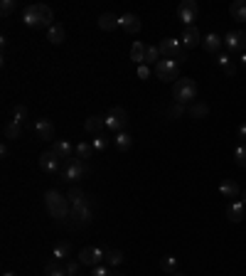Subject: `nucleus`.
Segmentation results:
<instances>
[{"instance_id": "f257e3e1", "label": "nucleus", "mask_w": 246, "mask_h": 276, "mask_svg": "<svg viewBox=\"0 0 246 276\" xmlns=\"http://www.w3.org/2000/svg\"><path fill=\"white\" fill-rule=\"evenodd\" d=\"M22 20H25V25L28 28H52L54 23V13H52V8L50 5H44V3H34V5H28L25 8V13H22Z\"/></svg>"}, {"instance_id": "f03ea898", "label": "nucleus", "mask_w": 246, "mask_h": 276, "mask_svg": "<svg viewBox=\"0 0 246 276\" xmlns=\"http://www.w3.org/2000/svg\"><path fill=\"white\" fill-rule=\"evenodd\" d=\"M44 207H47V212L54 217L57 222H62L64 217L72 215V202H69V197L57 192V190H50V192L44 195Z\"/></svg>"}, {"instance_id": "7ed1b4c3", "label": "nucleus", "mask_w": 246, "mask_h": 276, "mask_svg": "<svg viewBox=\"0 0 246 276\" xmlns=\"http://www.w3.org/2000/svg\"><path fill=\"white\" fill-rule=\"evenodd\" d=\"M172 96H175V101L178 104H194V96H197V84H194V79H178L175 84H172Z\"/></svg>"}, {"instance_id": "20e7f679", "label": "nucleus", "mask_w": 246, "mask_h": 276, "mask_svg": "<svg viewBox=\"0 0 246 276\" xmlns=\"http://www.w3.org/2000/svg\"><path fill=\"white\" fill-rule=\"evenodd\" d=\"M158 50H160V57H162V60L178 62V64L184 62V50H182V42H180V40L168 37V40H162V42L158 45Z\"/></svg>"}, {"instance_id": "39448f33", "label": "nucleus", "mask_w": 246, "mask_h": 276, "mask_svg": "<svg viewBox=\"0 0 246 276\" xmlns=\"http://www.w3.org/2000/svg\"><path fill=\"white\" fill-rule=\"evenodd\" d=\"M155 77L165 84L170 82H178L180 79V64L178 62H168V60H160L155 64Z\"/></svg>"}, {"instance_id": "423d86ee", "label": "nucleus", "mask_w": 246, "mask_h": 276, "mask_svg": "<svg viewBox=\"0 0 246 276\" xmlns=\"http://www.w3.org/2000/svg\"><path fill=\"white\" fill-rule=\"evenodd\" d=\"M72 219H74V224H79V227L89 224L94 219V207H92V200H89V197L72 205Z\"/></svg>"}, {"instance_id": "0eeeda50", "label": "nucleus", "mask_w": 246, "mask_h": 276, "mask_svg": "<svg viewBox=\"0 0 246 276\" xmlns=\"http://www.w3.org/2000/svg\"><path fill=\"white\" fill-rule=\"evenodd\" d=\"M89 173H92L89 160H79V158H74V160L69 163V168L64 170V178H62V180H66V183H76V180H82V178L89 175Z\"/></svg>"}, {"instance_id": "6e6552de", "label": "nucleus", "mask_w": 246, "mask_h": 276, "mask_svg": "<svg viewBox=\"0 0 246 276\" xmlns=\"http://www.w3.org/2000/svg\"><path fill=\"white\" fill-rule=\"evenodd\" d=\"M106 126L114 128V131H118V133H123L128 128V111L123 106H114L108 111V116H106Z\"/></svg>"}, {"instance_id": "1a4fd4ad", "label": "nucleus", "mask_w": 246, "mask_h": 276, "mask_svg": "<svg viewBox=\"0 0 246 276\" xmlns=\"http://www.w3.org/2000/svg\"><path fill=\"white\" fill-rule=\"evenodd\" d=\"M197 13H200V8H197V3H194V0H182V3H180V8H178V18L184 23V28H187V25H194Z\"/></svg>"}, {"instance_id": "9d476101", "label": "nucleus", "mask_w": 246, "mask_h": 276, "mask_svg": "<svg viewBox=\"0 0 246 276\" xmlns=\"http://www.w3.org/2000/svg\"><path fill=\"white\" fill-rule=\"evenodd\" d=\"M79 261L84 264V266H98L101 261H104V249H98V246H84L82 251H79Z\"/></svg>"}, {"instance_id": "9b49d317", "label": "nucleus", "mask_w": 246, "mask_h": 276, "mask_svg": "<svg viewBox=\"0 0 246 276\" xmlns=\"http://www.w3.org/2000/svg\"><path fill=\"white\" fill-rule=\"evenodd\" d=\"M34 133H37L40 141H52V136H54V126H52L50 119H37V121H34Z\"/></svg>"}, {"instance_id": "f8f14e48", "label": "nucleus", "mask_w": 246, "mask_h": 276, "mask_svg": "<svg viewBox=\"0 0 246 276\" xmlns=\"http://www.w3.org/2000/svg\"><path fill=\"white\" fill-rule=\"evenodd\" d=\"M224 45L229 50H246V30H234L224 37Z\"/></svg>"}, {"instance_id": "ddd939ff", "label": "nucleus", "mask_w": 246, "mask_h": 276, "mask_svg": "<svg viewBox=\"0 0 246 276\" xmlns=\"http://www.w3.org/2000/svg\"><path fill=\"white\" fill-rule=\"evenodd\" d=\"M182 45L184 47H197V45H202V35L197 30V25H187L182 30Z\"/></svg>"}, {"instance_id": "4468645a", "label": "nucleus", "mask_w": 246, "mask_h": 276, "mask_svg": "<svg viewBox=\"0 0 246 276\" xmlns=\"http://www.w3.org/2000/svg\"><path fill=\"white\" fill-rule=\"evenodd\" d=\"M40 165H42V170H44V173H54V170L60 168V158H57L54 151L50 148V151H44V153L40 155Z\"/></svg>"}, {"instance_id": "2eb2a0df", "label": "nucleus", "mask_w": 246, "mask_h": 276, "mask_svg": "<svg viewBox=\"0 0 246 276\" xmlns=\"http://www.w3.org/2000/svg\"><path fill=\"white\" fill-rule=\"evenodd\" d=\"M118 23H121V28L126 32H133V35H136V32H140V18H138V15H133V13L121 15V20H118Z\"/></svg>"}, {"instance_id": "dca6fc26", "label": "nucleus", "mask_w": 246, "mask_h": 276, "mask_svg": "<svg viewBox=\"0 0 246 276\" xmlns=\"http://www.w3.org/2000/svg\"><path fill=\"white\" fill-rule=\"evenodd\" d=\"M118 20H121V18H116L114 13H101V15H98V28L104 32H111L114 28H121Z\"/></svg>"}, {"instance_id": "f3484780", "label": "nucleus", "mask_w": 246, "mask_h": 276, "mask_svg": "<svg viewBox=\"0 0 246 276\" xmlns=\"http://www.w3.org/2000/svg\"><path fill=\"white\" fill-rule=\"evenodd\" d=\"M219 192H222V197H229L232 202H234V197H239V195H242L239 185L234 183V180H222V185H219Z\"/></svg>"}, {"instance_id": "a211bd4d", "label": "nucleus", "mask_w": 246, "mask_h": 276, "mask_svg": "<svg viewBox=\"0 0 246 276\" xmlns=\"http://www.w3.org/2000/svg\"><path fill=\"white\" fill-rule=\"evenodd\" d=\"M244 207H246L244 202H236V200H234V202H229V207H226V217H229L234 224H236V222H242V219H244Z\"/></svg>"}, {"instance_id": "6ab92c4d", "label": "nucleus", "mask_w": 246, "mask_h": 276, "mask_svg": "<svg viewBox=\"0 0 246 276\" xmlns=\"http://www.w3.org/2000/svg\"><path fill=\"white\" fill-rule=\"evenodd\" d=\"M222 37L216 35V32H210L207 37H202V47L207 50V52H219V47H222Z\"/></svg>"}, {"instance_id": "aec40b11", "label": "nucleus", "mask_w": 246, "mask_h": 276, "mask_svg": "<svg viewBox=\"0 0 246 276\" xmlns=\"http://www.w3.org/2000/svg\"><path fill=\"white\" fill-rule=\"evenodd\" d=\"M146 52H148V45L133 42V47H130V60L136 62V64H146Z\"/></svg>"}, {"instance_id": "412c9836", "label": "nucleus", "mask_w": 246, "mask_h": 276, "mask_svg": "<svg viewBox=\"0 0 246 276\" xmlns=\"http://www.w3.org/2000/svg\"><path fill=\"white\" fill-rule=\"evenodd\" d=\"M104 126H106V116H98V114L89 116V119H86V123H84V128H86L89 133H98Z\"/></svg>"}, {"instance_id": "4be33fe9", "label": "nucleus", "mask_w": 246, "mask_h": 276, "mask_svg": "<svg viewBox=\"0 0 246 276\" xmlns=\"http://www.w3.org/2000/svg\"><path fill=\"white\" fill-rule=\"evenodd\" d=\"M64 37H66V30H64L62 25H57V23L47 30V40H50L52 45H62V42H64Z\"/></svg>"}, {"instance_id": "5701e85b", "label": "nucleus", "mask_w": 246, "mask_h": 276, "mask_svg": "<svg viewBox=\"0 0 246 276\" xmlns=\"http://www.w3.org/2000/svg\"><path fill=\"white\" fill-rule=\"evenodd\" d=\"M20 133H22V126H20L18 121L5 123V128H2V136H5L8 141H18V138H20Z\"/></svg>"}, {"instance_id": "b1692460", "label": "nucleus", "mask_w": 246, "mask_h": 276, "mask_svg": "<svg viewBox=\"0 0 246 276\" xmlns=\"http://www.w3.org/2000/svg\"><path fill=\"white\" fill-rule=\"evenodd\" d=\"M187 111H190V116H192V119H204V116L210 114V106H207L204 101H194V104H190V109H187Z\"/></svg>"}, {"instance_id": "393cba45", "label": "nucleus", "mask_w": 246, "mask_h": 276, "mask_svg": "<svg viewBox=\"0 0 246 276\" xmlns=\"http://www.w3.org/2000/svg\"><path fill=\"white\" fill-rule=\"evenodd\" d=\"M52 151H54L57 158H74V155H76V153H74V148H72L66 141H57V143L52 146Z\"/></svg>"}, {"instance_id": "a878e982", "label": "nucleus", "mask_w": 246, "mask_h": 276, "mask_svg": "<svg viewBox=\"0 0 246 276\" xmlns=\"http://www.w3.org/2000/svg\"><path fill=\"white\" fill-rule=\"evenodd\" d=\"M229 10H232L234 20H239V23H246V3H244V0H234Z\"/></svg>"}, {"instance_id": "bb28decb", "label": "nucleus", "mask_w": 246, "mask_h": 276, "mask_svg": "<svg viewBox=\"0 0 246 276\" xmlns=\"http://www.w3.org/2000/svg\"><path fill=\"white\" fill-rule=\"evenodd\" d=\"M104 259L108 266H118L123 261V251L121 249H108V251H104Z\"/></svg>"}, {"instance_id": "cd10ccee", "label": "nucleus", "mask_w": 246, "mask_h": 276, "mask_svg": "<svg viewBox=\"0 0 246 276\" xmlns=\"http://www.w3.org/2000/svg\"><path fill=\"white\" fill-rule=\"evenodd\" d=\"M216 62H219V67L224 69V74H229V77H234V74H236V64L229 60L226 55H219V57H216Z\"/></svg>"}, {"instance_id": "c85d7f7f", "label": "nucleus", "mask_w": 246, "mask_h": 276, "mask_svg": "<svg viewBox=\"0 0 246 276\" xmlns=\"http://www.w3.org/2000/svg\"><path fill=\"white\" fill-rule=\"evenodd\" d=\"M76 158H79V160H89V158H94L92 143H79V146H76Z\"/></svg>"}, {"instance_id": "c756f323", "label": "nucleus", "mask_w": 246, "mask_h": 276, "mask_svg": "<svg viewBox=\"0 0 246 276\" xmlns=\"http://www.w3.org/2000/svg\"><path fill=\"white\" fill-rule=\"evenodd\" d=\"M12 121H18L20 126H28V109L25 106H15L12 109Z\"/></svg>"}, {"instance_id": "7c9ffc66", "label": "nucleus", "mask_w": 246, "mask_h": 276, "mask_svg": "<svg viewBox=\"0 0 246 276\" xmlns=\"http://www.w3.org/2000/svg\"><path fill=\"white\" fill-rule=\"evenodd\" d=\"M130 143H133V138H130L126 131L116 136V148H118V151H128V148H130Z\"/></svg>"}, {"instance_id": "2f4dec72", "label": "nucleus", "mask_w": 246, "mask_h": 276, "mask_svg": "<svg viewBox=\"0 0 246 276\" xmlns=\"http://www.w3.org/2000/svg\"><path fill=\"white\" fill-rule=\"evenodd\" d=\"M66 197H69V202L74 205V202H82V200H86V192H84L82 187H72Z\"/></svg>"}, {"instance_id": "473e14b6", "label": "nucleus", "mask_w": 246, "mask_h": 276, "mask_svg": "<svg viewBox=\"0 0 246 276\" xmlns=\"http://www.w3.org/2000/svg\"><path fill=\"white\" fill-rule=\"evenodd\" d=\"M160 266H162V271L175 274V269H178V259H175V256H165V259L160 261Z\"/></svg>"}, {"instance_id": "72a5a7b5", "label": "nucleus", "mask_w": 246, "mask_h": 276, "mask_svg": "<svg viewBox=\"0 0 246 276\" xmlns=\"http://www.w3.org/2000/svg\"><path fill=\"white\" fill-rule=\"evenodd\" d=\"M44 274L47 276H66V269H62V266H57L54 261H50V264L44 266Z\"/></svg>"}, {"instance_id": "f704fd0d", "label": "nucleus", "mask_w": 246, "mask_h": 276, "mask_svg": "<svg viewBox=\"0 0 246 276\" xmlns=\"http://www.w3.org/2000/svg\"><path fill=\"white\" fill-rule=\"evenodd\" d=\"M182 114H184V106H182V104H178V101L168 109V119H172V121H175V119H180Z\"/></svg>"}, {"instance_id": "c9c22d12", "label": "nucleus", "mask_w": 246, "mask_h": 276, "mask_svg": "<svg viewBox=\"0 0 246 276\" xmlns=\"http://www.w3.org/2000/svg\"><path fill=\"white\" fill-rule=\"evenodd\" d=\"M234 163H236L239 168H246V146H239V148L234 151Z\"/></svg>"}, {"instance_id": "e433bc0d", "label": "nucleus", "mask_w": 246, "mask_h": 276, "mask_svg": "<svg viewBox=\"0 0 246 276\" xmlns=\"http://www.w3.org/2000/svg\"><path fill=\"white\" fill-rule=\"evenodd\" d=\"M82 266H84L82 261L69 259V261H66V266H64V269H66V276H79V269H82Z\"/></svg>"}, {"instance_id": "4c0bfd02", "label": "nucleus", "mask_w": 246, "mask_h": 276, "mask_svg": "<svg viewBox=\"0 0 246 276\" xmlns=\"http://www.w3.org/2000/svg\"><path fill=\"white\" fill-rule=\"evenodd\" d=\"M69 251H72V249H69V244H64V242H62V244H54V259H66Z\"/></svg>"}, {"instance_id": "58836bf2", "label": "nucleus", "mask_w": 246, "mask_h": 276, "mask_svg": "<svg viewBox=\"0 0 246 276\" xmlns=\"http://www.w3.org/2000/svg\"><path fill=\"white\" fill-rule=\"evenodd\" d=\"M12 10H15V0H2V3H0V15H2V18H8Z\"/></svg>"}, {"instance_id": "ea45409f", "label": "nucleus", "mask_w": 246, "mask_h": 276, "mask_svg": "<svg viewBox=\"0 0 246 276\" xmlns=\"http://www.w3.org/2000/svg\"><path fill=\"white\" fill-rule=\"evenodd\" d=\"M158 57H160V50H158V47H153V45H148V52H146V62H148V64H153V62L158 60ZM155 64H158V62H155Z\"/></svg>"}, {"instance_id": "a19ab883", "label": "nucleus", "mask_w": 246, "mask_h": 276, "mask_svg": "<svg viewBox=\"0 0 246 276\" xmlns=\"http://www.w3.org/2000/svg\"><path fill=\"white\" fill-rule=\"evenodd\" d=\"M92 276H114V274H111V269H106V266H94Z\"/></svg>"}, {"instance_id": "79ce46f5", "label": "nucleus", "mask_w": 246, "mask_h": 276, "mask_svg": "<svg viewBox=\"0 0 246 276\" xmlns=\"http://www.w3.org/2000/svg\"><path fill=\"white\" fill-rule=\"evenodd\" d=\"M138 77H140V79H148V77H150V69H148L146 64H140V69H138Z\"/></svg>"}, {"instance_id": "37998d69", "label": "nucleus", "mask_w": 246, "mask_h": 276, "mask_svg": "<svg viewBox=\"0 0 246 276\" xmlns=\"http://www.w3.org/2000/svg\"><path fill=\"white\" fill-rule=\"evenodd\" d=\"M239 138H242V141H246V123H242V126H239Z\"/></svg>"}, {"instance_id": "c03bdc74", "label": "nucleus", "mask_w": 246, "mask_h": 276, "mask_svg": "<svg viewBox=\"0 0 246 276\" xmlns=\"http://www.w3.org/2000/svg\"><path fill=\"white\" fill-rule=\"evenodd\" d=\"M242 202H244V205H246V190H244V192H242Z\"/></svg>"}, {"instance_id": "a18cd8bd", "label": "nucleus", "mask_w": 246, "mask_h": 276, "mask_svg": "<svg viewBox=\"0 0 246 276\" xmlns=\"http://www.w3.org/2000/svg\"><path fill=\"white\" fill-rule=\"evenodd\" d=\"M242 64H244V67H246V55H244V57H242Z\"/></svg>"}, {"instance_id": "49530a36", "label": "nucleus", "mask_w": 246, "mask_h": 276, "mask_svg": "<svg viewBox=\"0 0 246 276\" xmlns=\"http://www.w3.org/2000/svg\"><path fill=\"white\" fill-rule=\"evenodd\" d=\"M2 276H15V274H10V271H8V274H2Z\"/></svg>"}, {"instance_id": "de8ad7c7", "label": "nucleus", "mask_w": 246, "mask_h": 276, "mask_svg": "<svg viewBox=\"0 0 246 276\" xmlns=\"http://www.w3.org/2000/svg\"><path fill=\"white\" fill-rule=\"evenodd\" d=\"M114 276H126V274H114Z\"/></svg>"}, {"instance_id": "09e8293b", "label": "nucleus", "mask_w": 246, "mask_h": 276, "mask_svg": "<svg viewBox=\"0 0 246 276\" xmlns=\"http://www.w3.org/2000/svg\"><path fill=\"white\" fill-rule=\"evenodd\" d=\"M172 276H182V274H172Z\"/></svg>"}]
</instances>
